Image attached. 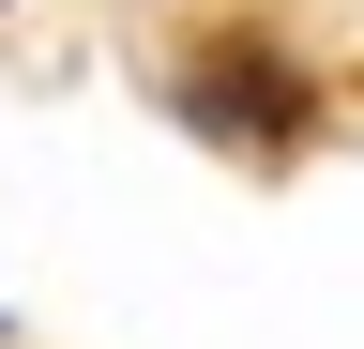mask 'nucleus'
I'll return each mask as SVG.
<instances>
[{"label": "nucleus", "instance_id": "1", "mask_svg": "<svg viewBox=\"0 0 364 349\" xmlns=\"http://www.w3.org/2000/svg\"><path fill=\"white\" fill-rule=\"evenodd\" d=\"M167 122H182L198 152L289 167V152H318V76L273 46V31H198V46L167 61Z\"/></svg>", "mask_w": 364, "mask_h": 349}]
</instances>
